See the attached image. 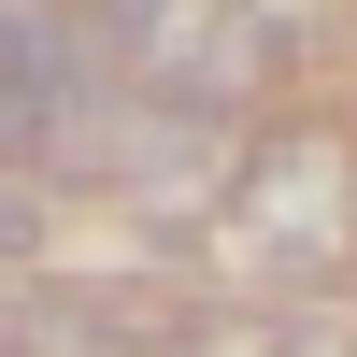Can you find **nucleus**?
<instances>
[{
    "label": "nucleus",
    "instance_id": "obj_3",
    "mask_svg": "<svg viewBox=\"0 0 357 357\" xmlns=\"http://www.w3.org/2000/svg\"><path fill=\"white\" fill-rule=\"evenodd\" d=\"M29 243H43V200H29V186H0V257H29Z\"/></svg>",
    "mask_w": 357,
    "mask_h": 357
},
{
    "label": "nucleus",
    "instance_id": "obj_1",
    "mask_svg": "<svg viewBox=\"0 0 357 357\" xmlns=\"http://www.w3.org/2000/svg\"><path fill=\"white\" fill-rule=\"evenodd\" d=\"M86 43H100V72L129 86V100H172V114H229L257 100V72H272V15L257 0H72Z\"/></svg>",
    "mask_w": 357,
    "mask_h": 357
},
{
    "label": "nucleus",
    "instance_id": "obj_2",
    "mask_svg": "<svg viewBox=\"0 0 357 357\" xmlns=\"http://www.w3.org/2000/svg\"><path fill=\"white\" fill-rule=\"evenodd\" d=\"M215 243L272 257V272H343V257H357V158L314 143V129L257 143L243 186H229V215H215Z\"/></svg>",
    "mask_w": 357,
    "mask_h": 357
},
{
    "label": "nucleus",
    "instance_id": "obj_4",
    "mask_svg": "<svg viewBox=\"0 0 357 357\" xmlns=\"http://www.w3.org/2000/svg\"><path fill=\"white\" fill-rule=\"evenodd\" d=\"M0 158H15V100H0Z\"/></svg>",
    "mask_w": 357,
    "mask_h": 357
}]
</instances>
